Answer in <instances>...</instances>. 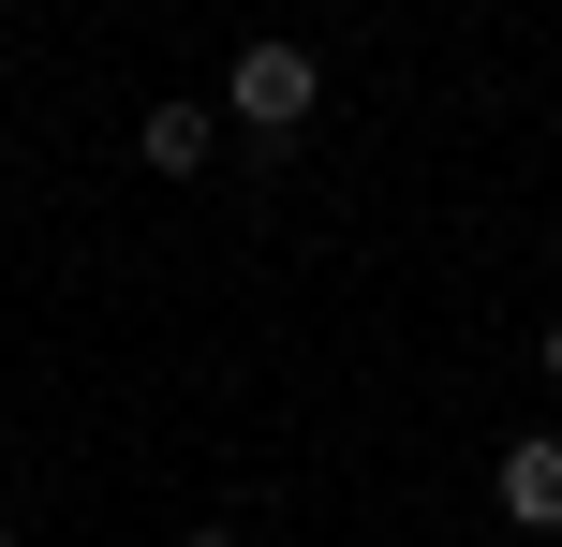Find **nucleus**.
<instances>
[{
  "label": "nucleus",
  "instance_id": "obj_1",
  "mask_svg": "<svg viewBox=\"0 0 562 547\" xmlns=\"http://www.w3.org/2000/svg\"><path fill=\"white\" fill-rule=\"evenodd\" d=\"M326 104V59L311 45H237V75H223V118H252L267 148H296V118Z\"/></svg>",
  "mask_w": 562,
  "mask_h": 547
},
{
  "label": "nucleus",
  "instance_id": "obj_2",
  "mask_svg": "<svg viewBox=\"0 0 562 547\" xmlns=\"http://www.w3.org/2000/svg\"><path fill=\"white\" fill-rule=\"evenodd\" d=\"M488 503H504L518 533H562V430H533V444H504V474H488Z\"/></svg>",
  "mask_w": 562,
  "mask_h": 547
},
{
  "label": "nucleus",
  "instance_id": "obj_3",
  "mask_svg": "<svg viewBox=\"0 0 562 547\" xmlns=\"http://www.w3.org/2000/svg\"><path fill=\"white\" fill-rule=\"evenodd\" d=\"M134 148H148V178H207V104H148Z\"/></svg>",
  "mask_w": 562,
  "mask_h": 547
},
{
  "label": "nucleus",
  "instance_id": "obj_4",
  "mask_svg": "<svg viewBox=\"0 0 562 547\" xmlns=\"http://www.w3.org/2000/svg\"><path fill=\"white\" fill-rule=\"evenodd\" d=\"M178 547H237V533H223V518H193V533H178Z\"/></svg>",
  "mask_w": 562,
  "mask_h": 547
},
{
  "label": "nucleus",
  "instance_id": "obj_5",
  "mask_svg": "<svg viewBox=\"0 0 562 547\" xmlns=\"http://www.w3.org/2000/svg\"><path fill=\"white\" fill-rule=\"evenodd\" d=\"M533 371H548V385H562V326H548V341H533Z\"/></svg>",
  "mask_w": 562,
  "mask_h": 547
},
{
  "label": "nucleus",
  "instance_id": "obj_6",
  "mask_svg": "<svg viewBox=\"0 0 562 547\" xmlns=\"http://www.w3.org/2000/svg\"><path fill=\"white\" fill-rule=\"evenodd\" d=\"M0 547H15V518H0Z\"/></svg>",
  "mask_w": 562,
  "mask_h": 547
}]
</instances>
